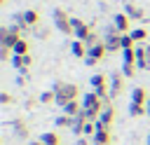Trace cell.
Returning <instances> with one entry per match:
<instances>
[{
	"instance_id": "cell-30",
	"label": "cell",
	"mask_w": 150,
	"mask_h": 145,
	"mask_svg": "<svg viewBox=\"0 0 150 145\" xmlns=\"http://www.w3.org/2000/svg\"><path fill=\"white\" fill-rule=\"evenodd\" d=\"M96 133V122H87L84 124V136H94Z\"/></svg>"
},
{
	"instance_id": "cell-15",
	"label": "cell",
	"mask_w": 150,
	"mask_h": 145,
	"mask_svg": "<svg viewBox=\"0 0 150 145\" xmlns=\"http://www.w3.org/2000/svg\"><path fill=\"white\" fill-rule=\"evenodd\" d=\"M124 14H127L129 19H143V9H141L136 2H127V5H124Z\"/></svg>"
},
{
	"instance_id": "cell-9",
	"label": "cell",
	"mask_w": 150,
	"mask_h": 145,
	"mask_svg": "<svg viewBox=\"0 0 150 145\" xmlns=\"http://www.w3.org/2000/svg\"><path fill=\"white\" fill-rule=\"evenodd\" d=\"M112 143V131L103 124L96 122V133H94V145H110Z\"/></svg>"
},
{
	"instance_id": "cell-16",
	"label": "cell",
	"mask_w": 150,
	"mask_h": 145,
	"mask_svg": "<svg viewBox=\"0 0 150 145\" xmlns=\"http://www.w3.org/2000/svg\"><path fill=\"white\" fill-rule=\"evenodd\" d=\"M70 51H73L77 58H87V54H89V47H87L82 40H75V42H73V47H70Z\"/></svg>"
},
{
	"instance_id": "cell-19",
	"label": "cell",
	"mask_w": 150,
	"mask_h": 145,
	"mask_svg": "<svg viewBox=\"0 0 150 145\" xmlns=\"http://www.w3.org/2000/svg\"><path fill=\"white\" fill-rule=\"evenodd\" d=\"M80 112H82V103H77V101H70V103H66V105H63V115L77 117Z\"/></svg>"
},
{
	"instance_id": "cell-26",
	"label": "cell",
	"mask_w": 150,
	"mask_h": 145,
	"mask_svg": "<svg viewBox=\"0 0 150 145\" xmlns=\"http://www.w3.org/2000/svg\"><path fill=\"white\" fill-rule=\"evenodd\" d=\"M14 54H19V56H23V54H28V42L21 37L16 44H14Z\"/></svg>"
},
{
	"instance_id": "cell-22",
	"label": "cell",
	"mask_w": 150,
	"mask_h": 145,
	"mask_svg": "<svg viewBox=\"0 0 150 145\" xmlns=\"http://www.w3.org/2000/svg\"><path fill=\"white\" fill-rule=\"evenodd\" d=\"M129 115L131 117H143V115H148V108L141 105V103H131L129 105Z\"/></svg>"
},
{
	"instance_id": "cell-21",
	"label": "cell",
	"mask_w": 150,
	"mask_h": 145,
	"mask_svg": "<svg viewBox=\"0 0 150 145\" xmlns=\"http://www.w3.org/2000/svg\"><path fill=\"white\" fill-rule=\"evenodd\" d=\"M73 124H75V117H70V115L56 117V126H59V129H73Z\"/></svg>"
},
{
	"instance_id": "cell-10",
	"label": "cell",
	"mask_w": 150,
	"mask_h": 145,
	"mask_svg": "<svg viewBox=\"0 0 150 145\" xmlns=\"http://www.w3.org/2000/svg\"><path fill=\"white\" fill-rule=\"evenodd\" d=\"M98 124H103V126H108V129H112V124H115V108L110 105L108 98L103 101V112H101V117H98Z\"/></svg>"
},
{
	"instance_id": "cell-7",
	"label": "cell",
	"mask_w": 150,
	"mask_h": 145,
	"mask_svg": "<svg viewBox=\"0 0 150 145\" xmlns=\"http://www.w3.org/2000/svg\"><path fill=\"white\" fill-rule=\"evenodd\" d=\"M94 30H91V23H87V21H82V19H77V16H73V35H75V40H87L89 35H91Z\"/></svg>"
},
{
	"instance_id": "cell-18",
	"label": "cell",
	"mask_w": 150,
	"mask_h": 145,
	"mask_svg": "<svg viewBox=\"0 0 150 145\" xmlns=\"http://www.w3.org/2000/svg\"><path fill=\"white\" fill-rule=\"evenodd\" d=\"M136 68H138L136 61H122V75H124L127 80H131V77L136 75Z\"/></svg>"
},
{
	"instance_id": "cell-23",
	"label": "cell",
	"mask_w": 150,
	"mask_h": 145,
	"mask_svg": "<svg viewBox=\"0 0 150 145\" xmlns=\"http://www.w3.org/2000/svg\"><path fill=\"white\" fill-rule=\"evenodd\" d=\"M14 131H16L19 138H28V126H26L23 119H16V122H14Z\"/></svg>"
},
{
	"instance_id": "cell-28",
	"label": "cell",
	"mask_w": 150,
	"mask_h": 145,
	"mask_svg": "<svg viewBox=\"0 0 150 145\" xmlns=\"http://www.w3.org/2000/svg\"><path fill=\"white\" fill-rule=\"evenodd\" d=\"M12 51L14 49H9V47H0V61H9L12 58Z\"/></svg>"
},
{
	"instance_id": "cell-33",
	"label": "cell",
	"mask_w": 150,
	"mask_h": 145,
	"mask_svg": "<svg viewBox=\"0 0 150 145\" xmlns=\"http://www.w3.org/2000/svg\"><path fill=\"white\" fill-rule=\"evenodd\" d=\"M145 108H148V115H150V101H148V103H145Z\"/></svg>"
},
{
	"instance_id": "cell-31",
	"label": "cell",
	"mask_w": 150,
	"mask_h": 145,
	"mask_svg": "<svg viewBox=\"0 0 150 145\" xmlns=\"http://www.w3.org/2000/svg\"><path fill=\"white\" fill-rule=\"evenodd\" d=\"M77 145H89V140H87V138H84V136H82V138H80V140H77Z\"/></svg>"
},
{
	"instance_id": "cell-29",
	"label": "cell",
	"mask_w": 150,
	"mask_h": 145,
	"mask_svg": "<svg viewBox=\"0 0 150 145\" xmlns=\"http://www.w3.org/2000/svg\"><path fill=\"white\" fill-rule=\"evenodd\" d=\"M0 103H2V105H9V103H14V96L7 94V91H2V94H0Z\"/></svg>"
},
{
	"instance_id": "cell-32",
	"label": "cell",
	"mask_w": 150,
	"mask_h": 145,
	"mask_svg": "<svg viewBox=\"0 0 150 145\" xmlns=\"http://www.w3.org/2000/svg\"><path fill=\"white\" fill-rule=\"evenodd\" d=\"M30 145H45V143H42V140H33Z\"/></svg>"
},
{
	"instance_id": "cell-8",
	"label": "cell",
	"mask_w": 150,
	"mask_h": 145,
	"mask_svg": "<svg viewBox=\"0 0 150 145\" xmlns=\"http://www.w3.org/2000/svg\"><path fill=\"white\" fill-rule=\"evenodd\" d=\"M108 54V47H105V42H98V44H94V47H89V54H87V65H94V63H98V61H103V56Z\"/></svg>"
},
{
	"instance_id": "cell-2",
	"label": "cell",
	"mask_w": 150,
	"mask_h": 145,
	"mask_svg": "<svg viewBox=\"0 0 150 145\" xmlns=\"http://www.w3.org/2000/svg\"><path fill=\"white\" fill-rule=\"evenodd\" d=\"M54 91H56V105H61V108L70 101H77V96H80L77 84H70V82H59L54 87Z\"/></svg>"
},
{
	"instance_id": "cell-17",
	"label": "cell",
	"mask_w": 150,
	"mask_h": 145,
	"mask_svg": "<svg viewBox=\"0 0 150 145\" xmlns=\"http://www.w3.org/2000/svg\"><path fill=\"white\" fill-rule=\"evenodd\" d=\"M150 98H148V91L143 89V87H136L134 91H131V103H141V105H145Z\"/></svg>"
},
{
	"instance_id": "cell-6",
	"label": "cell",
	"mask_w": 150,
	"mask_h": 145,
	"mask_svg": "<svg viewBox=\"0 0 150 145\" xmlns=\"http://www.w3.org/2000/svg\"><path fill=\"white\" fill-rule=\"evenodd\" d=\"M16 23L21 28H35V26H40V14L35 9H26V12L16 14Z\"/></svg>"
},
{
	"instance_id": "cell-13",
	"label": "cell",
	"mask_w": 150,
	"mask_h": 145,
	"mask_svg": "<svg viewBox=\"0 0 150 145\" xmlns=\"http://www.w3.org/2000/svg\"><path fill=\"white\" fill-rule=\"evenodd\" d=\"M136 63L141 70H150V58H148V44L136 47Z\"/></svg>"
},
{
	"instance_id": "cell-12",
	"label": "cell",
	"mask_w": 150,
	"mask_h": 145,
	"mask_svg": "<svg viewBox=\"0 0 150 145\" xmlns=\"http://www.w3.org/2000/svg\"><path fill=\"white\" fill-rule=\"evenodd\" d=\"M112 23H115V28L124 35V33H131V19L124 14V12H120V14H115L112 16Z\"/></svg>"
},
{
	"instance_id": "cell-34",
	"label": "cell",
	"mask_w": 150,
	"mask_h": 145,
	"mask_svg": "<svg viewBox=\"0 0 150 145\" xmlns=\"http://www.w3.org/2000/svg\"><path fill=\"white\" fill-rule=\"evenodd\" d=\"M5 2H7V0H0V5H5Z\"/></svg>"
},
{
	"instance_id": "cell-4",
	"label": "cell",
	"mask_w": 150,
	"mask_h": 145,
	"mask_svg": "<svg viewBox=\"0 0 150 145\" xmlns=\"http://www.w3.org/2000/svg\"><path fill=\"white\" fill-rule=\"evenodd\" d=\"M89 84H91V91H96L103 101L110 98V84H108V77H105V75H101V72L94 75V77L89 80Z\"/></svg>"
},
{
	"instance_id": "cell-5",
	"label": "cell",
	"mask_w": 150,
	"mask_h": 145,
	"mask_svg": "<svg viewBox=\"0 0 150 145\" xmlns=\"http://www.w3.org/2000/svg\"><path fill=\"white\" fill-rule=\"evenodd\" d=\"M105 47H108V51H117V49H122V33L115 28V23L112 26H108V30H105Z\"/></svg>"
},
{
	"instance_id": "cell-27",
	"label": "cell",
	"mask_w": 150,
	"mask_h": 145,
	"mask_svg": "<svg viewBox=\"0 0 150 145\" xmlns=\"http://www.w3.org/2000/svg\"><path fill=\"white\" fill-rule=\"evenodd\" d=\"M122 49H134V37H131V33H124V35H122Z\"/></svg>"
},
{
	"instance_id": "cell-1",
	"label": "cell",
	"mask_w": 150,
	"mask_h": 145,
	"mask_svg": "<svg viewBox=\"0 0 150 145\" xmlns=\"http://www.w3.org/2000/svg\"><path fill=\"white\" fill-rule=\"evenodd\" d=\"M103 112V98L96 94V91H89L82 96V115L89 119V122H98Z\"/></svg>"
},
{
	"instance_id": "cell-3",
	"label": "cell",
	"mask_w": 150,
	"mask_h": 145,
	"mask_svg": "<svg viewBox=\"0 0 150 145\" xmlns=\"http://www.w3.org/2000/svg\"><path fill=\"white\" fill-rule=\"evenodd\" d=\"M52 19H54L56 30H61L63 35H73V16H68L66 9H54Z\"/></svg>"
},
{
	"instance_id": "cell-24",
	"label": "cell",
	"mask_w": 150,
	"mask_h": 145,
	"mask_svg": "<svg viewBox=\"0 0 150 145\" xmlns=\"http://www.w3.org/2000/svg\"><path fill=\"white\" fill-rule=\"evenodd\" d=\"M131 37H134V42H145L148 40V30L145 28H134L131 30Z\"/></svg>"
},
{
	"instance_id": "cell-25",
	"label": "cell",
	"mask_w": 150,
	"mask_h": 145,
	"mask_svg": "<svg viewBox=\"0 0 150 145\" xmlns=\"http://www.w3.org/2000/svg\"><path fill=\"white\" fill-rule=\"evenodd\" d=\"M40 103H45V105L56 103V91H54V89H52V91H42V94H40Z\"/></svg>"
},
{
	"instance_id": "cell-35",
	"label": "cell",
	"mask_w": 150,
	"mask_h": 145,
	"mask_svg": "<svg viewBox=\"0 0 150 145\" xmlns=\"http://www.w3.org/2000/svg\"><path fill=\"white\" fill-rule=\"evenodd\" d=\"M148 145H150V136H148Z\"/></svg>"
},
{
	"instance_id": "cell-14",
	"label": "cell",
	"mask_w": 150,
	"mask_h": 145,
	"mask_svg": "<svg viewBox=\"0 0 150 145\" xmlns=\"http://www.w3.org/2000/svg\"><path fill=\"white\" fill-rule=\"evenodd\" d=\"M12 63H14V68L16 70H26L30 63H33V58H30V54H23V56H19V54H14V58H12Z\"/></svg>"
},
{
	"instance_id": "cell-11",
	"label": "cell",
	"mask_w": 150,
	"mask_h": 145,
	"mask_svg": "<svg viewBox=\"0 0 150 145\" xmlns=\"http://www.w3.org/2000/svg\"><path fill=\"white\" fill-rule=\"evenodd\" d=\"M124 75L122 72H115L112 77H110V98H117L122 91H124Z\"/></svg>"
},
{
	"instance_id": "cell-20",
	"label": "cell",
	"mask_w": 150,
	"mask_h": 145,
	"mask_svg": "<svg viewBox=\"0 0 150 145\" xmlns=\"http://www.w3.org/2000/svg\"><path fill=\"white\" fill-rule=\"evenodd\" d=\"M40 140H42L45 145H61V136H59L56 131H47V133H42Z\"/></svg>"
}]
</instances>
